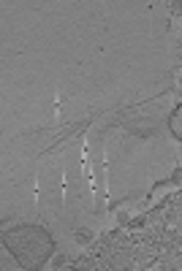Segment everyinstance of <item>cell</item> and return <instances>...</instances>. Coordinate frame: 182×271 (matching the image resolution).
Listing matches in <instances>:
<instances>
[{"mask_svg":"<svg viewBox=\"0 0 182 271\" xmlns=\"http://www.w3.org/2000/svg\"><path fill=\"white\" fill-rule=\"evenodd\" d=\"M76 239H79L82 244H84V241H90V233H84V231H82V233H76Z\"/></svg>","mask_w":182,"mask_h":271,"instance_id":"6da1fadb","label":"cell"}]
</instances>
